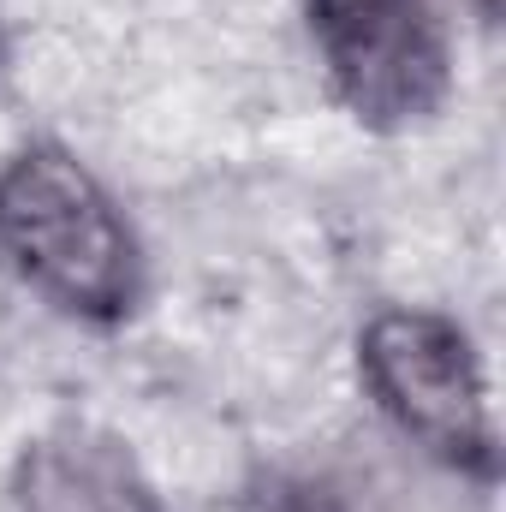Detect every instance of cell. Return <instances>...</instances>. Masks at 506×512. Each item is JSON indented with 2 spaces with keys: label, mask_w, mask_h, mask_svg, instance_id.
<instances>
[{
  "label": "cell",
  "mask_w": 506,
  "mask_h": 512,
  "mask_svg": "<svg viewBox=\"0 0 506 512\" xmlns=\"http://www.w3.org/2000/svg\"><path fill=\"white\" fill-rule=\"evenodd\" d=\"M18 512H161V501L114 435L54 429L18 465Z\"/></svg>",
  "instance_id": "277c9868"
},
{
  "label": "cell",
  "mask_w": 506,
  "mask_h": 512,
  "mask_svg": "<svg viewBox=\"0 0 506 512\" xmlns=\"http://www.w3.org/2000/svg\"><path fill=\"white\" fill-rule=\"evenodd\" d=\"M334 96L370 131H411L453 90L447 36L429 0H310Z\"/></svg>",
  "instance_id": "3957f363"
},
{
  "label": "cell",
  "mask_w": 506,
  "mask_h": 512,
  "mask_svg": "<svg viewBox=\"0 0 506 512\" xmlns=\"http://www.w3.org/2000/svg\"><path fill=\"white\" fill-rule=\"evenodd\" d=\"M0 251L42 298L84 322H120L143 298V256L126 215L66 149L48 143L0 173Z\"/></svg>",
  "instance_id": "6da1fadb"
},
{
  "label": "cell",
  "mask_w": 506,
  "mask_h": 512,
  "mask_svg": "<svg viewBox=\"0 0 506 512\" xmlns=\"http://www.w3.org/2000/svg\"><path fill=\"white\" fill-rule=\"evenodd\" d=\"M0 60H6V0H0Z\"/></svg>",
  "instance_id": "8992f818"
},
{
  "label": "cell",
  "mask_w": 506,
  "mask_h": 512,
  "mask_svg": "<svg viewBox=\"0 0 506 512\" xmlns=\"http://www.w3.org/2000/svg\"><path fill=\"white\" fill-rule=\"evenodd\" d=\"M358 364L376 405L399 423V435H411L453 471L495 477L483 370L459 322L435 310H381L358 340Z\"/></svg>",
  "instance_id": "7a4b0ae2"
},
{
  "label": "cell",
  "mask_w": 506,
  "mask_h": 512,
  "mask_svg": "<svg viewBox=\"0 0 506 512\" xmlns=\"http://www.w3.org/2000/svg\"><path fill=\"white\" fill-rule=\"evenodd\" d=\"M245 512H346V495L328 477L310 471H274L256 483V495L245 501Z\"/></svg>",
  "instance_id": "5b68a950"
}]
</instances>
